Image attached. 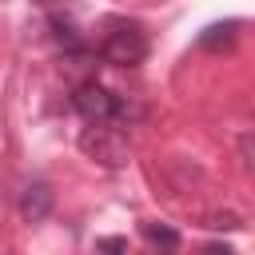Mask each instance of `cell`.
<instances>
[{
    "instance_id": "obj_8",
    "label": "cell",
    "mask_w": 255,
    "mask_h": 255,
    "mask_svg": "<svg viewBox=\"0 0 255 255\" xmlns=\"http://www.w3.org/2000/svg\"><path fill=\"white\" fill-rule=\"evenodd\" d=\"M96 255H128V239L108 235V239H100V243H96Z\"/></svg>"
},
{
    "instance_id": "obj_9",
    "label": "cell",
    "mask_w": 255,
    "mask_h": 255,
    "mask_svg": "<svg viewBox=\"0 0 255 255\" xmlns=\"http://www.w3.org/2000/svg\"><path fill=\"white\" fill-rule=\"evenodd\" d=\"M207 227H215V231H219V227L235 231V227H239V219H235V215H211V219H207Z\"/></svg>"
},
{
    "instance_id": "obj_11",
    "label": "cell",
    "mask_w": 255,
    "mask_h": 255,
    "mask_svg": "<svg viewBox=\"0 0 255 255\" xmlns=\"http://www.w3.org/2000/svg\"><path fill=\"white\" fill-rule=\"evenodd\" d=\"M40 4H44V8H48V12H60V8H68V4H72V0H40Z\"/></svg>"
},
{
    "instance_id": "obj_4",
    "label": "cell",
    "mask_w": 255,
    "mask_h": 255,
    "mask_svg": "<svg viewBox=\"0 0 255 255\" xmlns=\"http://www.w3.org/2000/svg\"><path fill=\"white\" fill-rule=\"evenodd\" d=\"M20 215H24L28 223H40V219L52 215V187H48L44 179H32V183L20 191Z\"/></svg>"
},
{
    "instance_id": "obj_6",
    "label": "cell",
    "mask_w": 255,
    "mask_h": 255,
    "mask_svg": "<svg viewBox=\"0 0 255 255\" xmlns=\"http://www.w3.org/2000/svg\"><path fill=\"white\" fill-rule=\"evenodd\" d=\"M143 235L155 243L159 255H179V235H175V227H167V223H143Z\"/></svg>"
},
{
    "instance_id": "obj_1",
    "label": "cell",
    "mask_w": 255,
    "mask_h": 255,
    "mask_svg": "<svg viewBox=\"0 0 255 255\" xmlns=\"http://www.w3.org/2000/svg\"><path fill=\"white\" fill-rule=\"evenodd\" d=\"M80 151H84L88 159L104 163V167H124V163H128V139H124V131L112 128V120L84 128V131H80Z\"/></svg>"
},
{
    "instance_id": "obj_2",
    "label": "cell",
    "mask_w": 255,
    "mask_h": 255,
    "mask_svg": "<svg viewBox=\"0 0 255 255\" xmlns=\"http://www.w3.org/2000/svg\"><path fill=\"white\" fill-rule=\"evenodd\" d=\"M100 56H104L108 64H116V68L143 64V56H147V36H143L135 24H116V28L104 36Z\"/></svg>"
},
{
    "instance_id": "obj_10",
    "label": "cell",
    "mask_w": 255,
    "mask_h": 255,
    "mask_svg": "<svg viewBox=\"0 0 255 255\" xmlns=\"http://www.w3.org/2000/svg\"><path fill=\"white\" fill-rule=\"evenodd\" d=\"M199 255H235V251H231L227 243H207V247H203Z\"/></svg>"
},
{
    "instance_id": "obj_3",
    "label": "cell",
    "mask_w": 255,
    "mask_h": 255,
    "mask_svg": "<svg viewBox=\"0 0 255 255\" xmlns=\"http://www.w3.org/2000/svg\"><path fill=\"white\" fill-rule=\"evenodd\" d=\"M72 108L88 120V124H108V120H116V112H120V100L104 88V84H96V80H84V84H76V92H72Z\"/></svg>"
},
{
    "instance_id": "obj_5",
    "label": "cell",
    "mask_w": 255,
    "mask_h": 255,
    "mask_svg": "<svg viewBox=\"0 0 255 255\" xmlns=\"http://www.w3.org/2000/svg\"><path fill=\"white\" fill-rule=\"evenodd\" d=\"M48 28H52V40H56V44H64L68 52H80V28H76L64 12H52V16H48Z\"/></svg>"
},
{
    "instance_id": "obj_7",
    "label": "cell",
    "mask_w": 255,
    "mask_h": 255,
    "mask_svg": "<svg viewBox=\"0 0 255 255\" xmlns=\"http://www.w3.org/2000/svg\"><path fill=\"white\" fill-rule=\"evenodd\" d=\"M231 36H235V24H211V28L199 36V44H203V48H219V44H231Z\"/></svg>"
}]
</instances>
